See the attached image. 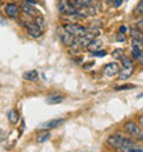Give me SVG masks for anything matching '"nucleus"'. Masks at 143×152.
<instances>
[{
	"label": "nucleus",
	"mask_w": 143,
	"mask_h": 152,
	"mask_svg": "<svg viewBox=\"0 0 143 152\" xmlns=\"http://www.w3.org/2000/svg\"><path fill=\"white\" fill-rule=\"evenodd\" d=\"M107 147L116 149V151H123L125 147H131V145H136L138 141L135 138H132L131 136H124L121 133H114L106 138Z\"/></svg>",
	"instance_id": "f257e3e1"
},
{
	"label": "nucleus",
	"mask_w": 143,
	"mask_h": 152,
	"mask_svg": "<svg viewBox=\"0 0 143 152\" xmlns=\"http://www.w3.org/2000/svg\"><path fill=\"white\" fill-rule=\"evenodd\" d=\"M124 132L128 136H131L132 138H135L136 141H143V129L139 124V122L136 123L134 120H128L124 123Z\"/></svg>",
	"instance_id": "f03ea898"
},
{
	"label": "nucleus",
	"mask_w": 143,
	"mask_h": 152,
	"mask_svg": "<svg viewBox=\"0 0 143 152\" xmlns=\"http://www.w3.org/2000/svg\"><path fill=\"white\" fill-rule=\"evenodd\" d=\"M56 8H58V12L62 15H77L79 12V8H76L70 0H58Z\"/></svg>",
	"instance_id": "7ed1b4c3"
},
{
	"label": "nucleus",
	"mask_w": 143,
	"mask_h": 152,
	"mask_svg": "<svg viewBox=\"0 0 143 152\" xmlns=\"http://www.w3.org/2000/svg\"><path fill=\"white\" fill-rule=\"evenodd\" d=\"M64 28L66 29L70 35H73V36H76V37L84 36V35H87V32L90 31V28L76 24V22H66V24L64 25Z\"/></svg>",
	"instance_id": "20e7f679"
},
{
	"label": "nucleus",
	"mask_w": 143,
	"mask_h": 152,
	"mask_svg": "<svg viewBox=\"0 0 143 152\" xmlns=\"http://www.w3.org/2000/svg\"><path fill=\"white\" fill-rule=\"evenodd\" d=\"M120 71H121V65L117 62V61H113V62H107L106 65L102 66V73L107 77H114V76H118Z\"/></svg>",
	"instance_id": "39448f33"
},
{
	"label": "nucleus",
	"mask_w": 143,
	"mask_h": 152,
	"mask_svg": "<svg viewBox=\"0 0 143 152\" xmlns=\"http://www.w3.org/2000/svg\"><path fill=\"white\" fill-rule=\"evenodd\" d=\"M3 11H4V14H6V17L11 18V20H17V18L21 15V12H22L21 11V6H18V4L14 3V1L6 4L3 8Z\"/></svg>",
	"instance_id": "423d86ee"
},
{
	"label": "nucleus",
	"mask_w": 143,
	"mask_h": 152,
	"mask_svg": "<svg viewBox=\"0 0 143 152\" xmlns=\"http://www.w3.org/2000/svg\"><path fill=\"white\" fill-rule=\"evenodd\" d=\"M56 33H58V36H59V40L62 42V44L66 46V47H69V46L73 43V40H74V37H76V36H73V35H70L64 26H62V28L58 26V28H56Z\"/></svg>",
	"instance_id": "0eeeda50"
},
{
	"label": "nucleus",
	"mask_w": 143,
	"mask_h": 152,
	"mask_svg": "<svg viewBox=\"0 0 143 152\" xmlns=\"http://www.w3.org/2000/svg\"><path fill=\"white\" fill-rule=\"evenodd\" d=\"M25 28H26L28 35L30 37H33V39H39V37H41V35H43V32H44L43 29H40L33 21L26 22V24H25Z\"/></svg>",
	"instance_id": "6e6552de"
},
{
	"label": "nucleus",
	"mask_w": 143,
	"mask_h": 152,
	"mask_svg": "<svg viewBox=\"0 0 143 152\" xmlns=\"http://www.w3.org/2000/svg\"><path fill=\"white\" fill-rule=\"evenodd\" d=\"M62 123H65V119L64 118H56V119H51L48 122H44V123L39 124V130H51V129H56L59 127Z\"/></svg>",
	"instance_id": "1a4fd4ad"
},
{
	"label": "nucleus",
	"mask_w": 143,
	"mask_h": 152,
	"mask_svg": "<svg viewBox=\"0 0 143 152\" xmlns=\"http://www.w3.org/2000/svg\"><path fill=\"white\" fill-rule=\"evenodd\" d=\"M21 11H22V14H25V15L33 17V18H35L36 15H39V14H40V12L37 11V8H36L35 4L25 3V1H22V3H21Z\"/></svg>",
	"instance_id": "9d476101"
},
{
	"label": "nucleus",
	"mask_w": 143,
	"mask_h": 152,
	"mask_svg": "<svg viewBox=\"0 0 143 152\" xmlns=\"http://www.w3.org/2000/svg\"><path fill=\"white\" fill-rule=\"evenodd\" d=\"M131 50H132V57L135 58L139 53L143 51V40L142 39H132L131 40Z\"/></svg>",
	"instance_id": "9b49d317"
},
{
	"label": "nucleus",
	"mask_w": 143,
	"mask_h": 152,
	"mask_svg": "<svg viewBox=\"0 0 143 152\" xmlns=\"http://www.w3.org/2000/svg\"><path fill=\"white\" fill-rule=\"evenodd\" d=\"M64 101V96H61V94H56V93H52L50 96L46 97V102L48 105H56V104H61Z\"/></svg>",
	"instance_id": "f8f14e48"
},
{
	"label": "nucleus",
	"mask_w": 143,
	"mask_h": 152,
	"mask_svg": "<svg viewBox=\"0 0 143 152\" xmlns=\"http://www.w3.org/2000/svg\"><path fill=\"white\" fill-rule=\"evenodd\" d=\"M102 46H103V42H102V40L94 39V40H91V42L88 43L87 50L90 53H94V51H96V50H100V48H102Z\"/></svg>",
	"instance_id": "ddd939ff"
},
{
	"label": "nucleus",
	"mask_w": 143,
	"mask_h": 152,
	"mask_svg": "<svg viewBox=\"0 0 143 152\" xmlns=\"http://www.w3.org/2000/svg\"><path fill=\"white\" fill-rule=\"evenodd\" d=\"M7 119H8V122L11 124H17L18 122H20V112L17 111V109H10L7 112Z\"/></svg>",
	"instance_id": "4468645a"
},
{
	"label": "nucleus",
	"mask_w": 143,
	"mask_h": 152,
	"mask_svg": "<svg viewBox=\"0 0 143 152\" xmlns=\"http://www.w3.org/2000/svg\"><path fill=\"white\" fill-rule=\"evenodd\" d=\"M134 72H135V66H134V68H121V71H120V73H118L120 80H127V79H129Z\"/></svg>",
	"instance_id": "2eb2a0df"
},
{
	"label": "nucleus",
	"mask_w": 143,
	"mask_h": 152,
	"mask_svg": "<svg viewBox=\"0 0 143 152\" xmlns=\"http://www.w3.org/2000/svg\"><path fill=\"white\" fill-rule=\"evenodd\" d=\"M51 138V133H50V130H40V133L37 134V137H36V141L37 142H46V141H48Z\"/></svg>",
	"instance_id": "dca6fc26"
},
{
	"label": "nucleus",
	"mask_w": 143,
	"mask_h": 152,
	"mask_svg": "<svg viewBox=\"0 0 143 152\" xmlns=\"http://www.w3.org/2000/svg\"><path fill=\"white\" fill-rule=\"evenodd\" d=\"M39 79V72L36 69H32V71H28V72L24 73V80H28V82H36Z\"/></svg>",
	"instance_id": "f3484780"
},
{
	"label": "nucleus",
	"mask_w": 143,
	"mask_h": 152,
	"mask_svg": "<svg viewBox=\"0 0 143 152\" xmlns=\"http://www.w3.org/2000/svg\"><path fill=\"white\" fill-rule=\"evenodd\" d=\"M129 36H131V39H143V32L134 25L129 28Z\"/></svg>",
	"instance_id": "a211bd4d"
},
{
	"label": "nucleus",
	"mask_w": 143,
	"mask_h": 152,
	"mask_svg": "<svg viewBox=\"0 0 143 152\" xmlns=\"http://www.w3.org/2000/svg\"><path fill=\"white\" fill-rule=\"evenodd\" d=\"M120 62H121V68H134V66H135L132 58H129V57H127V56H124L123 58L120 60Z\"/></svg>",
	"instance_id": "6ab92c4d"
},
{
	"label": "nucleus",
	"mask_w": 143,
	"mask_h": 152,
	"mask_svg": "<svg viewBox=\"0 0 143 152\" xmlns=\"http://www.w3.org/2000/svg\"><path fill=\"white\" fill-rule=\"evenodd\" d=\"M33 22H35V24L37 25L40 29H43V31L46 29V25H47V24H46V20H44L43 15H40V14H39V15H36L35 18H33Z\"/></svg>",
	"instance_id": "aec40b11"
},
{
	"label": "nucleus",
	"mask_w": 143,
	"mask_h": 152,
	"mask_svg": "<svg viewBox=\"0 0 143 152\" xmlns=\"http://www.w3.org/2000/svg\"><path fill=\"white\" fill-rule=\"evenodd\" d=\"M111 56H113V58H114L116 61H120L124 56H125V53H124L123 48H116L114 51L111 53Z\"/></svg>",
	"instance_id": "412c9836"
},
{
	"label": "nucleus",
	"mask_w": 143,
	"mask_h": 152,
	"mask_svg": "<svg viewBox=\"0 0 143 152\" xmlns=\"http://www.w3.org/2000/svg\"><path fill=\"white\" fill-rule=\"evenodd\" d=\"M134 15L143 17V0H140L139 3L136 4V7L134 8Z\"/></svg>",
	"instance_id": "4be33fe9"
},
{
	"label": "nucleus",
	"mask_w": 143,
	"mask_h": 152,
	"mask_svg": "<svg viewBox=\"0 0 143 152\" xmlns=\"http://www.w3.org/2000/svg\"><path fill=\"white\" fill-rule=\"evenodd\" d=\"M131 88H135L134 84H121V86H116L114 90L116 91H121V90H131Z\"/></svg>",
	"instance_id": "5701e85b"
},
{
	"label": "nucleus",
	"mask_w": 143,
	"mask_h": 152,
	"mask_svg": "<svg viewBox=\"0 0 143 152\" xmlns=\"http://www.w3.org/2000/svg\"><path fill=\"white\" fill-rule=\"evenodd\" d=\"M92 54H94V57H105L107 54V51H106V50H102V48H100V50H96V51H94Z\"/></svg>",
	"instance_id": "b1692460"
},
{
	"label": "nucleus",
	"mask_w": 143,
	"mask_h": 152,
	"mask_svg": "<svg viewBox=\"0 0 143 152\" xmlns=\"http://www.w3.org/2000/svg\"><path fill=\"white\" fill-rule=\"evenodd\" d=\"M134 60H135L139 65H143V51H142V53H139V54H138V56H136L135 58H134Z\"/></svg>",
	"instance_id": "393cba45"
},
{
	"label": "nucleus",
	"mask_w": 143,
	"mask_h": 152,
	"mask_svg": "<svg viewBox=\"0 0 143 152\" xmlns=\"http://www.w3.org/2000/svg\"><path fill=\"white\" fill-rule=\"evenodd\" d=\"M94 65H95V62H94V61H90V62H84V64H83V69H85V71H87V69L92 68Z\"/></svg>",
	"instance_id": "a878e982"
},
{
	"label": "nucleus",
	"mask_w": 143,
	"mask_h": 152,
	"mask_svg": "<svg viewBox=\"0 0 143 152\" xmlns=\"http://www.w3.org/2000/svg\"><path fill=\"white\" fill-rule=\"evenodd\" d=\"M135 26H136V28H139V29H140V31H142V32H143V17H140L139 20L136 21V24H135Z\"/></svg>",
	"instance_id": "bb28decb"
},
{
	"label": "nucleus",
	"mask_w": 143,
	"mask_h": 152,
	"mask_svg": "<svg viewBox=\"0 0 143 152\" xmlns=\"http://www.w3.org/2000/svg\"><path fill=\"white\" fill-rule=\"evenodd\" d=\"M123 3H124V0H113V4H111V6L114 8H118V7H121Z\"/></svg>",
	"instance_id": "cd10ccee"
},
{
	"label": "nucleus",
	"mask_w": 143,
	"mask_h": 152,
	"mask_svg": "<svg viewBox=\"0 0 143 152\" xmlns=\"http://www.w3.org/2000/svg\"><path fill=\"white\" fill-rule=\"evenodd\" d=\"M127 32H129V28H128V26H125V25L120 26V33H127Z\"/></svg>",
	"instance_id": "c85d7f7f"
},
{
	"label": "nucleus",
	"mask_w": 143,
	"mask_h": 152,
	"mask_svg": "<svg viewBox=\"0 0 143 152\" xmlns=\"http://www.w3.org/2000/svg\"><path fill=\"white\" fill-rule=\"evenodd\" d=\"M22 1H25V3H30V4H37V0H22Z\"/></svg>",
	"instance_id": "c756f323"
},
{
	"label": "nucleus",
	"mask_w": 143,
	"mask_h": 152,
	"mask_svg": "<svg viewBox=\"0 0 143 152\" xmlns=\"http://www.w3.org/2000/svg\"><path fill=\"white\" fill-rule=\"evenodd\" d=\"M138 122H139V124L142 126V129H143V115H140L139 118H138Z\"/></svg>",
	"instance_id": "7c9ffc66"
},
{
	"label": "nucleus",
	"mask_w": 143,
	"mask_h": 152,
	"mask_svg": "<svg viewBox=\"0 0 143 152\" xmlns=\"http://www.w3.org/2000/svg\"><path fill=\"white\" fill-rule=\"evenodd\" d=\"M3 7V0H0V8Z\"/></svg>",
	"instance_id": "2f4dec72"
},
{
	"label": "nucleus",
	"mask_w": 143,
	"mask_h": 152,
	"mask_svg": "<svg viewBox=\"0 0 143 152\" xmlns=\"http://www.w3.org/2000/svg\"><path fill=\"white\" fill-rule=\"evenodd\" d=\"M10 1H18V0H10Z\"/></svg>",
	"instance_id": "473e14b6"
},
{
	"label": "nucleus",
	"mask_w": 143,
	"mask_h": 152,
	"mask_svg": "<svg viewBox=\"0 0 143 152\" xmlns=\"http://www.w3.org/2000/svg\"><path fill=\"white\" fill-rule=\"evenodd\" d=\"M142 40H143V39H142Z\"/></svg>",
	"instance_id": "72a5a7b5"
}]
</instances>
